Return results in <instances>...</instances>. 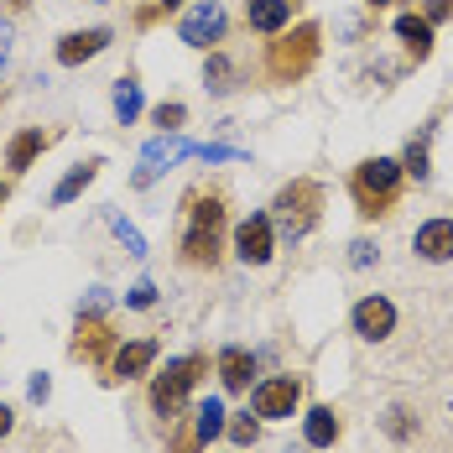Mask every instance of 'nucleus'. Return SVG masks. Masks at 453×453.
I'll return each instance as SVG.
<instances>
[{"mask_svg": "<svg viewBox=\"0 0 453 453\" xmlns=\"http://www.w3.org/2000/svg\"><path fill=\"white\" fill-rule=\"evenodd\" d=\"M272 209H276L272 225H276V234H281V240H303V234H313L318 219H323V182L292 178L281 193H276Z\"/></svg>", "mask_w": 453, "mask_h": 453, "instance_id": "1", "label": "nucleus"}, {"mask_svg": "<svg viewBox=\"0 0 453 453\" xmlns=\"http://www.w3.org/2000/svg\"><path fill=\"white\" fill-rule=\"evenodd\" d=\"M225 250V203L219 198H193L188 229H182V261L188 266H214Z\"/></svg>", "mask_w": 453, "mask_h": 453, "instance_id": "2", "label": "nucleus"}, {"mask_svg": "<svg viewBox=\"0 0 453 453\" xmlns=\"http://www.w3.org/2000/svg\"><path fill=\"white\" fill-rule=\"evenodd\" d=\"M349 193H355V209H360L365 219L391 214V203H396V193H402V162H391V157L360 162L355 178H349Z\"/></svg>", "mask_w": 453, "mask_h": 453, "instance_id": "3", "label": "nucleus"}, {"mask_svg": "<svg viewBox=\"0 0 453 453\" xmlns=\"http://www.w3.org/2000/svg\"><path fill=\"white\" fill-rule=\"evenodd\" d=\"M318 21H303V27H292V32H276L272 52H266V73H272L276 84H292V79H303L308 68L318 63Z\"/></svg>", "mask_w": 453, "mask_h": 453, "instance_id": "4", "label": "nucleus"}, {"mask_svg": "<svg viewBox=\"0 0 453 453\" xmlns=\"http://www.w3.org/2000/svg\"><path fill=\"white\" fill-rule=\"evenodd\" d=\"M203 370H209L203 355H182V360H173L157 380H151V411L173 422V417L182 411V402H188V391L198 386V375H203Z\"/></svg>", "mask_w": 453, "mask_h": 453, "instance_id": "5", "label": "nucleus"}, {"mask_svg": "<svg viewBox=\"0 0 453 453\" xmlns=\"http://www.w3.org/2000/svg\"><path fill=\"white\" fill-rule=\"evenodd\" d=\"M225 27H229L225 5H219V0H198V5L178 21V37L188 47H198V52H209L214 42H225Z\"/></svg>", "mask_w": 453, "mask_h": 453, "instance_id": "6", "label": "nucleus"}, {"mask_svg": "<svg viewBox=\"0 0 453 453\" xmlns=\"http://www.w3.org/2000/svg\"><path fill=\"white\" fill-rule=\"evenodd\" d=\"M303 402V380L297 375H272V380H261L256 386V396H250V407L261 422H281V417H292Z\"/></svg>", "mask_w": 453, "mask_h": 453, "instance_id": "7", "label": "nucleus"}, {"mask_svg": "<svg viewBox=\"0 0 453 453\" xmlns=\"http://www.w3.org/2000/svg\"><path fill=\"white\" fill-rule=\"evenodd\" d=\"M234 256L245 261V266H266L276 256V225L272 214H250V219H240L234 229Z\"/></svg>", "mask_w": 453, "mask_h": 453, "instance_id": "8", "label": "nucleus"}, {"mask_svg": "<svg viewBox=\"0 0 453 453\" xmlns=\"http://www.w3.org/2000/svg\"><path fill=\"white\" fill-rule=\"evenodd\" d=\"M198 146L193 141H182L178 131H162L157 141H146V151H141V173H136V188H146L151 178H162L167 167H178L182 157H193Z\"/></svg>", "mask_w": 453, "mask_h": 453, "instance_id": "9", "label": "nucleus"}, {"mask_svg": "<svg viewBox=\"0 0 453 453\" xmlns=\"http://www.w3.org/2000/svg\"><path fill=\"white\" fill-rule=\"evenodd\" d=\"M349 323H355V334H360L365 344H380V339H391L396 334V303L391 297H360L355 303V313H349Z\"/></svg>", "mask_w": 453, "mask_h": 453, "instance_id": "10", "label": "nucleus"}, {"mask_svg": "<svg viewBox=\"0 0 453 453\" xmlns=\"http://www.w3.org/2000/svg\"><path fill=\"white\" fill-rule=\"evenodd\" d=\"M411 250H417V261H427V266L453 261V219H427V225H417Z\"/></svg>", "mask_w": 453, "mask_h": 453, "instance_id": "11", "label": "nucleus"}, {"mask_svg": "<svg viewBox=\"0 0 453 453\" xmlns=\"http://www.w3.org/2000/svg\"><path fill=\"white\" fill-rule=\"evenodd\" d=\"M115 42V32L110 27H89V32H68V37H58V63L63 68H79V63H89L99 58L104 47Z\"/></svg>", "mask_w": 453, "mask_h": 453, "instance_id": "12", "label": "nucleus"}, {"mask_svg": "<svg viewBox=\"0 0 453 453\" xmlns=\"http://www.w3.org/2000/svg\"><path fill=\"white\" fill-rule=\"evenodd\" d=\"M225 433V407L209 396V402H198V411H193V427L178 438V453H198V449H209L214 438Z\"/></svg>", "mask_w": 453, "mask_h": 453, "instance_id": "13", "label": "nucleus"}, {"mask_svg": "<svg viewBox=\"0 0 453 453\" xmlns=\"http://www.w3.org/2000/svg\"><path fill=\"white\" fill-rule=\"evenodd\" d=\"M115 349V328L104 323V318H79V339H73V355L79 360H89V365H99L104 355Z\"/></svg>", "mask_w": 453, "mask_h": 453, "instance_id": "14", "label": "nucleus"}, {"mask_svg": "<svg viewBox=\"0 0 453 453\" xmlns=\"http://www.w3.org/2000/svg\"><path fill=\"white\" fill-rule=\"evenodd\" d=\"M157 355H162V344H157V339L115 344V375H120V380H136V375H146V370L157 365Z\"/></svg>", "mask_w": 453, "mask_h": 453, "instance_id": "15", "label": "nucleus"}, {"mask_svg": "<svg viewBox=\"0 0 453 453\" xmlns=\"http://www.w3.org/2000/svg\"><path fill=\"white\" fill-rule=\"evenodd\" d=\"M47 146H52V136H47L42 126L16 131V136H11V146H5V167H11V173H27V167H32V162L47 151Z\"/></svg>", "mask_w": 453, "mask_h": 453, "instance_id": "16", "label": "nucleus"}, {"mask_svg": "<svg viewBox=\"0 0 453 453\" xmlns=\"http://www.w3.org/2000/svg\"><path fill=\"white\" fill-rule=\"evenodd\" d=\"M245 21H250V32H287V21H292V0H245Z\"/></svg>", "mask_w": 453, "mask_h": 453, "instance_id": "17", "label": "nucleus"}, {"mask_svg": "<svg viewBox=\"0 0 453 453\" xmlns=\"http://www.w3.org/2000/svg\"><path fill=\"white\" fill-rule=\"evenodd\" d=\"M339 411L334 407H313L308 417H303V438H308V449H334L339 443Z\"/></svg>", "mask_w": 453, "mask_h": 453, "instance_id": "18", "label": "nucleus"}, {"mask_svg": "<svg viewBox=\"0 0 453 453\" xmlns=\"http://www.w3.org/2000/svg\"><path fill=\"white\" fill-rule=\"evenodd\" d=\"M250 375H256V360H250L240 344L219 349V380H225L229 391H245V386H250Z\"/></svg>", "mask_w": 453, "mask_h": 453, "instance_id": "19", "label": "nucleus"}, {"mask_svg": "<svg viewBox=\"0 0 453 453\" xmlns=\"http://www.w3.org/2000/svg\"><path fill=\"white\" fill-rule=\"evenodd\" d=\"M99 167H104V162H79V167H68V173H63V182L52 188V203H58V209H68V203H73V198H79L94 178H99Z\"/></svg>", "mask_w": 453, "mask_h": 453, "instance_id": "20", "label": "nucleus"}, {"mask_svg": "<svg viewBox=\"0 0 453 453\" xmlns=\"http://www.w3.org/2000/svg\"><path fill=\"white\" fill-rule=\"evenodd\" d=\"M396 37L407 42V52L422 63V58H433V27L422 21V16H396Z\"/></svg>", "mask_w": 453, "mask_h": 453, "instance_id": "21", "label": "nucleus"}, {"mask_svg": "<svg viewBox=\"0 0 453 453\" xmlns=\"http://www.w3.org/2000/svg\"><path fill=\"white\" fill-rule=\"evenodd\" d=\"M110 104H115V120L131 126V120L141 115V84L136 79H115V99H110Z\"/></svg>", "mask_w": 453, "mask_h": 453, "instance_id": "22", "label": "nucleus"}, {"mask_svg": "<svg viewBox=\"0 0 453 453\" xmlns=\"http://www.w3.org/2000/svg\"><path fill=\"white\" fill-rule=\"evenodd\" d=\"M427 141H433V131H422V141H411V146H407V157H402V173H411L417 182H427V178H433V167H427Z\"/></svg>", "mask_w": 453, "mask_h": 453, "instance_id": "23", "label": "nucleus"}, {"mask_svg": "<svg viewBox=\"0 0 453 453\" xmlns=\"http://www.w3.org/2000/svg\"><path fill=\"white\" fill-rule=\"evenodd\" d=\"M104 219H110V229L120 234V245H126V256H136V261H141V256H146V240H141V229H136V225H126V219H120L115 209H110Z\"/></svg>", "mask_w": 453, "mask_h": 453, "instance_id": "24", "label": "nucleus"}, {"mask_svg": "<svg viewBox=\"0 0 453 453\" xmlns=\"http://www.w3.org/2000/svg\"><path fill=\"white\" fill-rule=\"evenodd\" d=\"M225 433H229V438H234V443H240V449H250V443L261 438V422H256L250 411H240L234 422H225Z\"/></svg>", "mask_w": 453, "mask_h": 453, "instance_id": "25", "label": "nucleus"}, {"mask_svg": "<svg viewBox=\"0 0 453 453\" xmlns=\"http://www.w3.org/2000/svg\"><path fill=\"white\" fill-rule=\"evenodd\" d=\"M203 79H209V89H214V94H225V89H229V79H234V68H229V58H225V52H214V58H209V68H203Z\"/></svg>", "mask_w": 453, "mask_h": 453, "instance_id": "26", "label": "nucleus"}, {"mask_svg": "<svg viewBox=\"0 0 453 453\" xmlns=\"http://www.w3.org/2000/svg\"><path fill=\"white\" fill-rule=\"evenodd\" d=\"M104 308H110V292H104V287H89V292L79 297V318H99Z\"/></svg>", "mask_w": 453, "mask_h": 453, "instance_id": "27", "label": "nucleus"}, {"mask_svg": "<svg viewBox=\"0 0 453 453\" xmlns=\"http://www.w3.org/2000/svg\"><path fill=\"white\" fill-rule=\"evenodd\" d=\"M151 120H157L162 131H178L182 120H188V110H182V104H157V115H151Z\"/></svg>", "mask_w": 453, "mask_h": 453, "instance_id": "28", "label": "nucleus"}, {"mask_svg": "<svg viewBox=\"0 0 453 453\" xmlns=\"http://www.w3.org/2000/svg\"><path fill=\"white\" fill-rule=\"evenodd\" d=\"M193 157H203V162H240L245 151H240V146H198Z\"/></svg>", "mask_w": 453, "mask_h": 453, "instance_id": "29", "label": "nucleus"}, {"mask_svg": "<svg viewBox=\"0 0 453 453\" xmlns=\"http://www.w3.org/2000/svg\"><path fill=\"white\" fill-rule=\"evenodd\" d=\"M375 261H380V250H375L370 240H355V245H349V266H375Z\"/></svg>", "mask_w": 453, "mask_h": 453, "instance_id": "30", "label": "nucleus"}, {"mask_svg": "<svg viewBox=\"0 0 453 453\" xmlns=\"http://www.w3.org/2000/svg\"><path fill=\"white\" fill-rule=\"evenodd\" d=\"M151 303H157V287H151V281H136V287L126 292V308H151Z\"/></svg>", "mask_w": 453, "mask_h": 453, "instance_id": "31", "label": "nucleus"}, {"mask_svg": "<svg viewBox=\"0 0 453 453\" xmlns=\"http://www.w3.org/2000/svg\"><path fill=\"white\" fill-rule=\"evenodd\" d=\"M449 11H453V0H427L422 21H427V27H438V21H449Z\"/></svg>", "mask_w": 453, "mask_h": 453, "instance_id": "32", "label": "nucleus"}, {"mask_svg": "<svg viewBox=\"0 0 453 453\" xmlns=\"http://www.w3.org/2000/svg\"><path fill=\"white\" fill-rule=\"evenodd\" d=\"M386 433H391V438H407V433H411V422H407V411H402V407L386 417Z\"/></svg>", "mask_w": 453, "mask_h": 453, "instance_id": "33", "label": "nucleus"}, {"mask_svg": "<svg viewBox=\"0 0 453 453\" xmlns=\"http://www.w3.org/2000/svg\"><path fill=\"white\" fill-rule=\"evenodd\" d=\"M27 391H32V402H47V396H52V380H47V375H32Z\"/></svg>", "mask_w": 453, "mask_h": 453, "instance_id": "34", "label": "nucleus"}, {"mask_svg": "<svg viewBox=\"0 0 453 453\" xmlns=\"http://www.w3.org/2000/svg\"><path fill=\"white\" fill-rule=\"evenodd\" d=\"M11 427H16V411H11V407H5V402H0V438H5Z\"/></svg>", "mask_w": 453, "mask_h": 453, "instance_id": "35", "label": "nucleus"}, {"mask_svg": "<svg viewBox=\"0 0 453 453\" xmlns=\"http://www.w3.org/2000/svg\"><path fill=\"white\" fill-rule=\"evenodd\" d=\"M11 58V27H0V63Z\"/></svg>", "mask_w": 453, "mask_h": 453, "instance_id": "36", "label": "nucleus"}, {"mask_svg": "<svg viewBox=\"0 0 453 453\" xmlns=\"http://www.w3.org/2000/svg\"><path fill=\"white\" fill-rule=\"evenodd\" d=\"M157 5H162V11H178L182 0H157Z\"/></svg>", "mask_w": 453, "mask_h": 453, "instance_id": "37", "label": "nucleus"}, {"mask_svg": "<svg viewBox=\"0 0 453 453\" xmlns=\"http://www.w3.org/2000/svg\"><path fill=\"white\" fill-rule=\"evenodd\" d=\"M370 5H391V0H370Z\"/></svg>", "mask_w": 453, "mask_h": 453, "instance_id": "38", "label": "nucleus"}, {"mask_svg": "<svg viewBox=\"0 0 453 453\" xmlns=\"http://www.w3.org/2000/svg\"><path fill=\"white\" fill-rule=\"evenodd\" d=\"M0 203H5V182H0Z\"/></svg>", "mask_w": 453, "mask_h": 453, "instance_id": "39", "label": "nucleus"}, {"mask_svg": "<svg viewBox=\"0 0 453 453\" xmlns=\"http://www.w3.org/2000/svg\"><path fill=\"white\" fill-rule=\"evenodd\" d=\"M94 5H110V0H94Z\"/></svg>", "mask_w": 453, "mask_h": 453, "instance_id": "40", "label": "nucleus"}]
</instances>
